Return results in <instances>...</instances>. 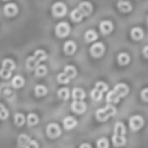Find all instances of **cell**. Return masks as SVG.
<instances>
[{
	"label": "cell",
	"instance_id": "cell-1",
	"mask_svg": "<svg viewBox=\"0 0 148 148\" xmlns=\"http://www.w3.org/2000/svg\"><path fill=\"white\" fill-rule=\"evenodd\" d=\"M46 59H47L46 51H43V49H36L33 56L27 57V60H26V68H27L29 70L36 69V68L40 65V62L44 61Z\"/></svg>",
	"mask_w": 148,
	"mask_h": 148
},
{
	"label": "cell",
	"instance_id": "cell-2",
	"mask_svg": "<svg viewBox=\"0 0 148 148\" xmlns=\"http://www.w3.org/2000/svg\"><path fill=\"white\" fill-rule=\"evenodd\" d=\"M16 64L12 59H4L1 62V69H0V77L3 79H8L12 75V72L14 70Z\"/></svg>",
	"mask_w": 148,
	"mask_h": 148
},
{
	"label": "cell",
	"instance_id": "cell-3",
	"mask_svg": "<svg viewBox=\"0 0 148 148\" xmlns=\"http://www.w3.org/2000/svg\"><path fill=\"white\" fill-rule=\"evenodd\" d=\"M116 113H117V109L113 105H107L105 108H100V109L96 110V118L97 121L104 122V121L109 120L112 116H114Z\"/></svg>",
	"mask_w": 148,
	"mask_h": 148
},
{
	"label": "cell",
	"instance_id": "cell-4",
	"mask_svg": "<svg viewBox=\"0 0 148 148\" xmlns=\"http://www.w3.org/2000/svg\"><path fill=\"white\" fill-rule=\"evenodd\" d=\"M129 125H130V129L133 131H138L143 127L144 125V120L140 117V116H133L129 121Z\"/></svg>",
	"mask_w": 148,
	"mask_h": 148
},
{
	"label": "cell",
	"instance_id": "cell-5",
	"mask_svg": "<svg viewBox=\"0 0 148 148\" xmlns=\"http://www.w3.org/2000/svg\"><path fill=\"white\" fill-rule=\"evenodd\" d=\"M69 33H70V27L66 22H60L56 26V35L59 38H64V36L69 35Z\"/></svg>",
	"mask_w": 148,
	"mask_h": 148
},
{
	"label": "cell",
	"instance_id": "cell-6",
	"mask_svg": "<svg viewBox=\"0 0 148 148\" xmlns=\"http://www.w3.org/2000/svg\"><path fill=\"white\" fill-rule=\"evenodd\" d=\"M47 135L49 136V138H57V136L60 135V133H61V129H60V126L57 125V123H49L48 126H47Z\"/></svg>",
	"mask_w": 148,
	"mask_h": 148
},
{
	"label": "cell",
	"instance_id": "cell-7",
	"mask_svg": "<svg viewBox=\"0 0 148 148\" xmlns=\"http://www.w3.org/2000/svg\"><path fill=\"white\" fill-rule=\"evenodd\" d=\"M104 51H105V47H104V44H103V43H94V46L90 48V52H91V55L94 57L103 56Z\"/></svg>",
	"mask_w": 148,
	"mask_h": 148
},
{
	"label": "cell",
	"instance_id": "cell-8",
	"mask_svg": "<svg viewBox=\"0 0 148 148\" xmlns=\"http://www.w3.org/2000/svg\"><path fill=\"white\" fill-rule=\"evenodd\" d=\"M52 12L56 17H62V16L66 14V5L62 4V3H56L52 7Z\"/></svg>",
	"mask_w": 148,
	"mask_h": 148
},
{
	"label": "cell",
	"instance_id": "cell-9",
	"mask_svg": "<svg viewBox=\"0 0 148 148\" xmlns=\"http://www.w3.org/2000/svg\"><path fill=\"white\" fill-rule=\"evenodd\" d=\"M18 13V7L14 4V3H9L4 7V14L8 16V17H13Z\"/></svg>",
	"mask_w": 148,
	"mask_h": 148
},
{
	"label": "cell",
	"instance_id": "cell-10",
	"mask_svg": "<svg viewBox=\"0 0 148 148\" xmlns=\"http://www.w3.org/2000/svg\"><path fill=\"white\" fill-rule=\"evenodd\" d=\"M113 91H114L120 97H125L126 95L129 94V87L126 86L125 83H118V84H116Z\"/></svg>",
	"mask_w": 148,
	"mask_h": 148
},
{
	"label": "cell",
	"instance_id": "cell-11",
	"mask_svg": "<svg viewBox=\"0 0 148 148\" xmlns=\"http://www.w3.org/2000/svg\"><path fill=\"white\" fill-rule=\"evenodd\" d=\"M78 9L83 16H90L91 14V12H92V5L90 4V3H87V1H83V3L79 4Z\"/></svg>",
	"mask_w": 148,
	"mask_h": 148
},
{
	"label": "cell",
	"instance_id": "cell-12",
	"mask_svg": "<svg viewBox=\"0 0 148 148\" xmlns=\"http://www.w3.org/2000/svg\"><path fill=\"white\" fill-rule=\"evenodd\" d=\"M72 96L75 101H83V99L86 97V94H84V91L82 88L77 87V88H74L72 91Z\"/></svg>",
	"mask_w": 148,
	"mask_h": 148
},
{
	"label": "cell",
	"instance_id": "cell-13",
	"mask_svg": "<svg viewBox=\"0 0 148 148\" xmlns=\"http://www.w3.org/2000/svg\"><path fill=\"white\" fill-rule=\"evenodd\" d=\"M126 135V127L122 122H117L114 125V136H125Z\"/></svg>",
	"mask_w": 148,
	"mask_h": 148
},
{
	"label": "cell",
	"instance_id": "cell-14",
	"mask_svg": "<svg viewBox=\"0 0 148 148\" xmlns=\"http://www.w3.org/2000/svg\"><path fill=\"white\" fill-rule=\"evenodd\" d=\"M112 30H113V23L110 21H103L100 23V31L103 34H109L112 33Z\"/></svg>",
	"mask_w": 148,
	"mask_h": 148
},
{
	"label": "cell",
	"instance_id": "cell-15",
	"mask_svg": "<svg viewBox=\"0 0 148 148\" xmlns=\"http://www.w3.org/2000/svg\"><path fill=\"white\" fill-rule=\"evenodd\" d=\"M72 109H73V112L81 114V113H83L86 110V104L83 101H74L72 104Z\"/></svg>",
	"mask_w": 148,
	"mask_h": 148
},
{
	"label": "cell",
	"instance_id": "cell-16",
	"mask_svg": "<svg viewBox=\"0 0 148 148\" xmlns=\"http://www.w3.org/2000/svg\"><path fill=\"white\" fill-rule=\"evenodd\" d=\"M130 35H131V38H133L134 40H140V39L143 38V35H144V31L142 30L140 27H133L131 29Z\"/></svg>",
	"mask_w": 148,
	"mask_h": 148
},
{
	"label": "cell",
	"instance_id": "cell-17",
	"mask_svg": "<svg viewBox=\"0 0 148 148\" xmlns=\"http://www.w3.org/2000/svg\"><path fill=\"white\" fill-rule=\"evenodd\" d=\"M120 99H121V97L118 96V95L116 94L114 91H110V92H108V95H107V101H108V105L117 104V103L120 101Z\"/></svg>",
	"mask_w": 148,
	"mask_h": 148
},
{
	"label": "cell",
	"instance_id": "cell-18",
	"mask_svg": "<svg viewBox=\"0 0 148 148\" xmlns=\"http://www.w3.org/2000/svg\"><path fill=\"white\" fill-rule=\"evenodd\" d=\"M77 126V120L73 117H65L64 118V127L66 130H70V129H74Z\"/></svg>",
	"mask_w": 148,
	"mask_h": 148
},
{
	"label": "cell",
	"instance_id": "cell-19",
	"mask_svg": "<svg viewBox=\"0 0 148 148\" xmlns=\"http://www.w3.org/2000/svg\"><path fill=\"white\" fill-rule=\"evenodd\" d=\"M75 49H77V46H75V43H74V42L69 40V42H66V43H65L64 51H65V53H66V55H73L74 52H75Z\"/></svg>",
	"mask_w": 148,
	"mask_h": 148
},
{
	"label": "cell",
	"instance_id": "cell-20",
	"mask_svg": "<svg viewBox=\"0 0 148 148\" xmlns=\"http://www.w3.org/2000/svg\"><path fill=\"white\" fill-rule=\"evenodd\" d=\"M17 143H18V146H20L21 148H26L27 147V144L30 143V138H29L26 134H22V135L18 136Z\"/></svg>",
	"mask_w": 148,
	"mask_h": 148
},
{
	"label": "cell",
	"instance_id": "cell-21",
	"mask_svg": "<svg viewBox=\"0 0 148 148\" xmlns=\"http://www.w3.org/2000/svg\"><path fill=\"white\" fill-rule=\"evenodd\" d=\"M117 61L120 65H127L129 62H130V56H129L127 53H125V52H122V53L118 55Z\"/></svg>",
	"mask_w": 148,
	"mask_h": 148
},
{
	"label": "cell",
	"instance_id": "cell-22",
	"mask_svg": "<svg viewBox=\"0 0 148 148\" xmlns=\"http://www.w3.org/2000/svg\"><path fill=\"white\" fill-rule=\"evenodd\" d=\"M23 84H25V81H23V78L21 75H16L14 78L12 79V86L14 87V88H21Z\"/></svg>",
	"mask_w": 148,
	"mask_h": 148
},
{
	"label": "cell",
	"instance_id": "cell-23",
	"mask_svg": "<svg viewBox=\"0 0 148 148\" xmlns=\"http://www.w3.org/2000/svg\"><path fill=\"white\" fill-rule=\"evenodd\" d=\"M118 9L123 13H129L131 10V4L129 1H120L118 3Z\"/></svg>",
	"mask_w": 148,
	"mask_h": 148
},
{
	"label": "cell",
	"instance_id": "cell-24",
	"mask_svg": "<svg viewBox=\"0 0 148 148\" xmlns=\"http://www.w3.org/2000/svg\"><path fill=\"white\" fill-rule=\"evenodd\" d=\"M113 144H114L116 147H122L126 144V138L125 136H114L113 135V139H112Z\"/></svg>",
	"mask_w": 148,
	"mask_h": 148
},
{
	"label": "cell",
	"instance_id": "cell-25",
	"mask_svg": "<svg viewBox=\"0 0 148 148\" xmlns=\"http://www.w3.org/2000/svg\"><path fill=\"white\" fill-rule=\"evenodd\" d=\"M84 39H86V42H95L97 39V34L94 30H87L84 34Z\"/></svg>",
	"mask_w": 148,
	"mask_h": 148
},
{
	"label": "cell",
	"instance_id": "cell-26",
	"mask_svg": "<svg viewBox=\"0 0 148 148\" xmlns=\"http://www.w3.org/2000/svg\"><path fill=\"white\" fill-rule=\"evenodd\" d=\"M64 73L66 74V75L69 77L70 79H72V78H74V77L77 75V69L74 66H72V65H68V66H65Z\"/></svg>",
	"mask_w": 148,
	"mask_h": 148
},
{
	"label": "cell",
	"instance_id": "cell-27",
	"mask_svg": "<svg viewBox=\"0 0 148 148\" xmlns=\"http://www.w3.org/2000/svg\"><path fill=\"white\" fill-rule=\"evenodd\" d=\"M82 17H83V14L79 12L78 8H77V9H74V10H72V13H70V18H72L74 22H79V21L82 20Z\"/></svg>",
	"mask_w": 148,
	"mask_h": 148
},
{
	"label": "cell",
	"instance_id": "cell-28",
	"mask_svg": "<svg viewBox=\"0 0 148 148\" xmlns=\"http://www.w3.org/2000/svg\"><path fill=\"white\" fill-rule=\"evenodd\" d=\"M26 121H27V123L30 126H35L36 123H38L39 118H38V116H36L35 113H30V114L27 116V118H26Z\"/></svg>",
	"mask_w": 148,
	"mask_h": 148
},
{
	"label": "cell",
	"instance_id": "cell-29",
	"mask_svg": "<svg viewBox=\"0 0 148 148\" xmlns=\"http://www.w3.org/2000/svg\"><path fill=\"white\" fill-rule=\"evenodd\" d=\"M35 95L36 96H44V95H47V87L43 86V84H38L35 87Z\"/></svg>",
	"mask_w": 148,
	"mask_h": 148
},
{
	"label": "cell",
	"instance_id": "cell-30",
	"mask_svg": "<svg viewBox=\"0 0 148 148\" xmlns=\"http://www.w3.org/2000/svg\"><path fill=\"white\" fill-rule=\"evenodd\" d=\"M14 123L17 126H22L25 123V116L22 113H16L14 114Z\"/></svg>",
	"mask_w": 148,
	"mask_h": 148
},
{
	"label": "cell",
	"instance_id": "cell-31",
	"mask_svg": "<svg viewBox=\"0 0 148 148\" xmlns=\"http://www.w3.org/2000/svg\"><path fill=\"white\" fill-rule=\"evenodd\" d=\"M47 74V66H44V65H39L38 68L35 69V75L36 77H44Z\"/></svg>",
	"mask_w": 148,
	"mask_h": 148
},
{
	"label": "cell",
	"instance_id": "cell-32",
	"mask_svg": "<svg viewBox=\"0 0 148 148\" xmlns=\"http://www.w3.org/2000/svg\"><path fill=\"white\" fill-rule=\"evenodd\" d=\"M95 90H97L99 92L104 94V92L108 90V86H107V83H105V82L100 81V82H97V83H96V86H95Z\"/></svg>",
	"mask_w": 148,
	"mask_h": 148
},
{
	"label": "cell",
	"instance_id": "cell-33",
	"mask_svg": "<svg viewBox=\"0 0 148 148\" xmlns=\"http://www.w3.org/2000/svg\"><path fill=\"white\" fill-rule=\"evenodd\" d=\"M59 96L64 100H68L70 97V91L68 88H60L59 90Z\"/></svg>",
	"mask_w": 148,
	"mask_h": 148
},
{
	"label": "cell",
	"instance_id": "cell-34",
	"mask_svg": "<svg viewBox=\"0 0 148 148\" xmlns=\"http://www.w3.org/2000/svg\"><path fill=\"white\" fill-rule=\"evenodd\" d=\"M96 147L97 148H108L109 147V142H108L107 138H100L96 143Z\"/></svg>",
	"mask_w": 148,
	"mask_h": 148
},
{
	"label": "cell",
	"instance_id": "cell-35",
	"mask_svg": "<svg viewBox=\"0 0 148 148\" xmlns=\"http://www.w3.org/2000/svg\"><path fill=\"white\" fill-rule=\"evenodd\" d=\"M8 109L3 104H0V120H7L8 118Z\"/></svg>",
	"mask_w": 148,
	"mask_h": 148
},
{
	"label": "cell",
	"instance_id": "cell-36",
	"mask_svg": "<svg viewBox=\"0 0 148 148\" xmlns=\"http://www.w3.org/2000/svg\"><path fill=\"white\" fill-rule=\"evenodd\" d=\"M57 81H59V83H68V82L70 81V78L65 73H60L59 75H57Z\"/></svg>",
	"mask_w": 148,
	"mask_h": 148
},
{
	"label": "cell",
	"instance_id": "cell-37",
	"mask_svg": "<svg viewBox=\"0 0 148 148\" xmlns=\"http://www.w3.org/2000/svg\"><path fill=\"white\" fill-rule=\"evenodd\" d=\"M91 97L95 100V101H99V100H101L103 94H101V92H99L97 90H95V88H94V90L91 91Z\"/></svg>",
	"mask_w": 148,
	"mask_h": 148
},
{
	"label": "cell",
	"instance_id": "cell-38",
	"mask_svg": "<svg viewBox=\"0 0 148 148\" xmlns=\"http://www.w3.org/2000/svg\"><path fill=\"white\" fill-rule=\"evenodd\" d=\"M140 97H142V100H143V101H148V88L142 90V92H140Z\"/></svg>",
	"mask_w": 148,
	"mask_h": 148
},
{
	"label": "cell",
	"instance_id": "cell-39",
	"mask_svg": "<svg viewBox=\"0 0 148 148\" xmlns=\"http://www.w3.org/2000/svg\"><path fill=\"white\" fill-rule=\"evenodd\" d=\"M26 148H39V144L36 140H30V143L27 144V147Z\"/></svg>",
	"mask_w": 148,
	"mask_h": 148
},
{
	"label": "cell",
	"instance_id": "cell-40",
	"mask_svg": "<svg viewBox=\"0 0 148 148\" xmlns=\"http://www.w3.org/2000/svg\"><path fill=\"white\" fill-rule=\"evenodd\" d=\"M3 92H4L5 96H9V95H12V91H10V90H8V88H5Z\"/></svg>",
	"mask_w": 148,
	"mask_h": 148
},
{
	"label": "cell",
	"instance_id": "cell-41",
	"mask_svg": "<svg viewBox=\"0 0 148 148\" xmlns=\"http://www.w3.org/2000/svg\"><path fill=\"white\" fill-rule=\"evenodd\" d=\"M143 55H144L146 57H148V46H146V47L143 48Z\"/></svg>",
	"mask_w": 148,
	"mask_h": 148
},
{
	"label": "cell",
	"instance_id": "cell-42",
	"mask_svg": "<svg viewBox=\"0 0 148 148\" xmlns=\"http://www.w3.org/2000/svg\"><path fill=\"white\" fill-rule=\"evenodd\" d=\"M79 148H91V146H90L88 143H83V144H81V147Z\"/></svg>",
	"mask_w": 148,
	"mask_h": 148
},
{
	"label": "cell",
	"instance_id": "cell-43",
	"mask_svg": "<svg viewBox=\"0 0 148 148\" xmlns=\"http://www.w3.org/2000/svg\"><path fill=\"white\" fill-rule=\"evenodd\" d=\"M147 21H148V20H147Z\"/></svg>",
	"mask_w": 148,
	"mask_h": 148
}]
</instances>
